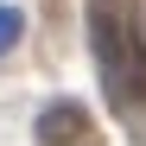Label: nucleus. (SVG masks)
<instances>
[{
	"label": "nucleus",
	"mask_w": 146,
	"mask_h": 146,
	"mask_svg": "<svg viewBox=\"0 0 146 146\" xmlns=\"http://www.w3.org/2000/svg\"><path fill=\"white\" fill-rule=\"evenodd\" d=\"M19 32H26V13H19V7H0V57L19 44Z\"/></svg>",
	"instance_id": "obj_3"
},
{
	"label": "nucleus",
	"mask_w": 146,
	"mask_h": 146,
	"mask_svg": "<svg viewBox=\"0 0 146 146\" xmlns=\"http://www.w3.org/2000/svg\"><path fill=\"white\" fill-rule=\"evenodd\" d=\"M89 51H95V70L108 83V102L127 114L146 102V44L133 26H121L114 13H95L89 19Z\"/></svg>",
	"instance_id": "obj_1"
},
{
	"label": "nucleus",
	"mask_w": 146,
	"mask_h": 146,
	"mask_svg": "<svg viewBox=\"0 0 146 146\" xmlns=\"http://www.w3.org/2000/svg\"><path fill=\"white\" fill-rule=\"evenodd\" d=\"M32 133H38V146H89L95 140V121H89L83 102H51V108H38Z\"/></svg>",
	"instance_id": "obj_2"
}]
</instances>
